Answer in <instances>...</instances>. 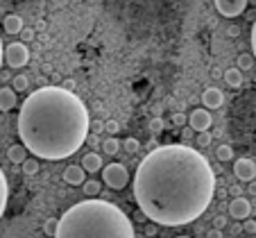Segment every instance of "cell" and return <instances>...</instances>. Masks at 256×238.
<instances>
[{
	"label": "cell",
	"mask_w": 256,
	"mask_h": 238,
	"mask_svg": "<svg viewBox=\"0 0 256 238\" xmlns=\"http://www.w3.org/2000/svg\"><path fill=\"white\" fill-rule=\"evenodd\" d=\"M5 62L10 68H23L25 64L30 62V48L23 44V41H14L5 48Z\"/></svg>",
	"instance_id": "5"
},
{
	"label": "cell",
	"mask_w": 256,
	"mask_h": 238,
	"mask_svg": "<svg viewBox=\"0 0 256 238\" xmlns=\"http://www.w3.org/2000/svg\"><path fill=\"white\" fill-rule=\"evenodd\" d=\"M44 232L48 234V236H54V232H57V218H48V220H46Z\"/></svg>",
	"instance_id": "27"
},
{
	"label": "cell",
	"mask_w": 256,
	"mask_h": 238,
	"mask_svg": "<svg viewBox=\"0 0 256 238\" xmlns=\"http://www.w3.org/2000/svg\"><path fill=\"white\" fill-rule=\"evenodd\" d=\"M211 138H213V136L208 134V130H204V132H198L195 143H198V148H208V146H211Z\"/></svg>",
	"instance_id": "23"
},
{
	"label": "cell",
	"mask_w": 256,
	"mask_h": 238,
	"mask_svg": "<svg viewBox=\"0 0 256 238\" xmlns=\"http://www.w3.org/2000/svg\"><path fill=\"white\" fill-rule=\"evenodd\" d=\"M242 229H245V234H256V220L245 218V224H242Z\"/></svg>",
	"instance_id": "29"
},
{
	"label": "cell",
	"mask_w": 256,
	"mask_h": 238,
	"mask_svg": "<svg viewBox=\"0 0 256 238\" xmlns=\"http://www.w3.org/2000/svg\"><path fill=\"white\" fill-rule=\"evenodd\" d=\"M52 238H136L134 222L114 202L86 198L57 220Z\"/></svg>",
	"instance_id": "3"
},
{
	"label": "cell",
	"mask_w": 256,
	"mask_h": 238,
	"mask_svg": "<svg viewBox=\"0 0 256 238\" xmlns=\"http://www.w3.org/2000/svg\"><path fill=\"white\" fill-rule=\"evenodd\" d=\"M148 127H150L152 134H161V132H164V127H166V122H164V118H152Z\"/></svg>",
	"instance_id": "26"
},
{
	"label": "cell",
	"mask_w": 256,
	"mask_h": 238,
	"mask_svg": "<svg viewBox=\"0 0 256 238\" xmlns=\"http://www.w3.org/2000/svg\"><path fill=\"white\" fill-rule=\"evenodd\" d=\"M2 28H5L7 34H20V30H23V18H20L18 14H10L2 20Z\"/></svg>",
	"instance_id": "13"
},
{
	"label": "cell",
	"mask_w": 256,
	"mask_h": 238,
	"mask_svg": "<svg viewBox=\"0 0 256 238\" xmlns=\"http://www.w3.org/2000/svg\"><path fill=\"white\" fill-rule=\"evenodd\" d=\"M254 66V54H240V57H238V68H240V70H250V68Z\"/></svg>",
	"instance_id": "24"
},
{
	"label": "cell",
	"mask_w": 256,
	"mask_h": 238,
	"mask_svg": "<svg viewBox=\"0 0 256 238\" xmlns=\"http://www.w3.org/2000/svg\"><path fill=\"white\" fill-rule=\"evenodd\" d=\"M252 54H254V62H256V20L252 25Z\"/></svg>",
	"instance_id": "30"
},
{
	"label": "cell",
	"mask_w": 256,
	"mask_h": 238,
	"mask_svg": "<svg viewBox=\"0 0 256 238\" xmlns=\"http://www.w3.org/2000/svg\"><path fill=\"white\" fill-rule=\"evenodd\" d=\"M216 172L208 159L184 143L159 146L143 156L134 175V200L154 224L184 227L208 209Z\"/></svg>",
	"instance_id": "1"
},
{
	"label": "cell",
	"mask_w": 256,
	"mask_h": 238,
	"mask_svg": "<svg viewBox=\"0 0 256 238\" xmlns=\"http://www.w3.org/2000/svg\"><path fill=\"white\" fill-rule=\"evenodd\" d=\"M213 224H216V229H222L224 224H227V218H224V216H218V218L213 220Z\"/></svg>",
	"instance_id": "32"
},
{
	"label": "cell",
	"mask_w": 256,
	"mask_h": 238,
	"mask_svg": "<svg viewBox=\"0 0 256 238\" xmlns=\"http://www.w3.org/2000/svg\"><path fill=\"white\" fill-rule=\"evenodd\" d=\"M64 180L70 186H82L84 182H86V170H84L82 166H68V168L64 170Z\"/></svg>",
	"instance_id": "11"
},
{
	"label": "cell",
	"mask_w": 256,
	"mask_h": 238,
	"mask_svg": "<svg viewBox=\"0 0 256 238\" xmlns=\"http://www.w3.org/2000/svg\"><path fill=\"white\" fill-rule=\"evenodd\" d=\"M12 88H14L16 93L25 91V88H28V78H25V75H16V78H12Z\"/></svg>",
	"instance_id": "25"
},
{
	"label": "cell",
	"mask_w": 256,
	"mask_h": 238,
	"mask_svg": "<svg viewBox=\"0 0 256 238\" xmlns=\"http://www.w3.org/2000/svg\"><path fill=\"white\" fill-rule=\"evenodd\" d=\"M174 238H190V236H174Z\"/></svg>",
	"instance_id": "39"
},
{
	"label": "cell",
	"mask_w": 256,
	"mask_h": 238,
	"mask_svg": "<svg viewBox=\"0 0 256 238\" xmlns=\"http://www.w3.org/2000/svg\"><path fill=\"white\" fill-rule=\"evenodd\" d=\"M120 148L127 152V154H136V152L140 150V141H138V138H132V136H130V138H125V141L120 143Z\"/></svg>",
	"instance_id": "19"
},
{
	"label": "cell",
	"mask_w": 256,
	"mask_h": 238,
	"mask_svg": "<svg viewBox=\"0 0 256 238\" xmlns=\"http://www.w3.org/2000/svg\"><path fill=\"white\" fill-rule=\"evenodd\" d=\"M102 152H104V154H109V156L118 154V152H120V141H118L116 136L104 138V141H102Z\"/></svg>",
	"instance_id": "18"
},
{
	"label": "cell",
	"mask_w": 256,
	"mask_h": 238,
	"mask_svg": "<svg viewBox=\"0 0 256 238\" xmlns=\"http://www.w3.org/2000/svg\"><path fill=\"white\" fill-rule=\"evenodd\" d=\"M206 238H222V229H216V227H213L211 232L206 234Z\"/></svg>",
	"instance_id": "33"
},
{
	"label": "cell",
	"mask_w": 256,
	"mask_h": 238,
	"mask_svg": "<svg viewBox=\"0 0 256 238\" xmlns=\"http://www.w3.org/2000/svg\"><path fill=\"white\" fill-rule=\"evenodd\" d=\"M25 156H28V148H25L23 143H18V146H12L10 150H7V159H10L12 164H23Z\"/></svg>",
	"instance_id": "17"
},
{
	"label": "cell",
	"mask_w": 256,
	"mask_h": 238,
	"mask_svg": "<svg viewBox=\"0 0 256 238\" xmlns=\"http://www.w3.org/2000/svg\"><path fill=\"white\" fill-rule=\"evenodd\" d=\"M216 10L224 18H236L247 10V0H213Z\"/></svg>",
	"instance_id": "6"
},
{
	"label": "cell",
	"mask_w": 256,
	"mask_h": 238,
	"mask_svg": "<svg viewBox=\"0 0 256 238\" xmlns=\"http://www.w3.org/2000/svg\"><path fill=\"white\" fill-rule=\"evenodd\" d=\"M20 34H23V39H25V41H30V39H32V36H34V32H32V30H25V28L20 30Z\"/></svg>",
	"instance_id": "34"
},
{
	"label": "cell",
	"mask_w": 256,
	"mask_h": 238,
	"mask_svg": "<svg viewBox=\"0 0 256 238\" xmlns=\"http://www.w3.org/2000/svg\"><path fill=\"white\" fill-rule=\"evenodd\" d=\"M145 232L150 234V236H154V234H156V224L154 222H152V224H145Z\"/></svg>",
	"instance_id": "35"
},
{
	"label": "cell",
	"mask_w": 256,
	"mask_h": 238,
	"mask_svg": "<svg viewBox=\"0 0 256 238\" xmlns=\"http://www.w3.org/2000/svg\"><path fill=\"white\" fill-rule=\"evenodd\" d=\"M234 175L240 182H252L256 177V164L252 159H247V156L236 159L234 161Z\"/></svg>",
	"instance_id": "7"
},
{
	"label": "cell",
	"mask_w": 256,
	"mask_h": 238,
	"mask_svg": "<svg viewBox=\"0 0 256 238\" xmlns=\"http://www.w3.org/2000/svg\"><path fill=\"white\" fill-rule=\"evenodd\" d=\"M118 130H120V125H118V120H106L104 122V132L109 136H114V134H118Z\"/></svg>",
	"instance_id": "28"
},
{
	"label": "cell",
	"mask_w": 256,
	"mask_h": 238,
	"mask_svg": "<svg viewBox=\"0 0 256 238\" xmlns=\"http://www.w3.org/2000/svg\"><path fill=\"white\" fill-rule=\"evenodd\" d=\"M184 122H186V116H184V114H174V116H172V125L182 127Z\"/></svg>",
	"instance_id": "31"
},
{
	"label": "cell",
	"mask_w": 256,
	"mask_h": 238,
	"mask_svg": "<svg viewBox=\"0 0 256 238\" xmlns=\"http://www.w3.org/2000/svg\"><path fill=\"white\" fill-rule=\"evenodd\" d=\"M84 195L86 198H98V193H100V182H96V180H91V182H84Z\"/></svg>",
	"instance_id": "20"
},
{
	"label": "cell",
	"mask_w": 256,
	"mask_h": 238,
	"mask_svg": "<svg viewBox=\"0 0 256 238\" xmlns=\"http://www.w3.org/2000/svg\"><path fill=\"white\" fill-rule=\"evenodd\" d=\"M224 82H227V86H232V88H240L242 86V70L238 66L227 68V70H224Z\"/></svg>",
	"instance_id": "15"
},
{
	"label": "cell",
	"mask_w": 256,
	"mask_h": 238,
	"mask_svg": "<svg viewBox=\"0 0 256 238\" xmlns=\"http://www.w3.org/2000/svg\"><path fill=\"white\" fill-rule=\"evenodd\" d=\"M7 202H10V184H7V177L2 172V168H0V218H2V214L7 209Z\"/></svg>",
	"instance_id": "16"
},
{
	"label": "cell",
	"mask_w": 256,
	"mask_h": 238,
	"mask_svg": "<svg viewBox=\"0 0 256 238\" xmlns=\"http://www.w3.org/2000/svg\"><path fill=\"white\" fill-rule=\"evenodd\" d=\"M102 180L109 188L114 190H122L130 182V172L122 164H109V166H102Z\"/></svg>",
	"instance_id": "4"
},
{
	"label": "cell",
	"mask_w": 256,
	"mask_h": 238,
	"mask_svg": "<svg viewBox=\"0 0 256 238\" xmlns=\"http://www.w3.org/2000/svg\"><path fill=\"white\" fill-rule=\"evenodd\" d=\"M20 166H23L25 175H36V172H39V161L36 159H28V156H25V161Z\"/></svg>",
	"instance_id": "22"
},
{
	"label": "cell",
	"mask_w": 256,
	"mask_h": 238,
	"mask_svg": "<svg viewBox=\"0 0 256 238\" xmlns=\"http://www.w3.org/2000/svg\"><path fill=\"white\" fill-rule=\"evenodd\" d=\"M211 122H213V118H211V112H208V109H195V112L188 116V125H190L193 132L208 130Z\"/></svg>",
	"instance_id": "8"
},
{
	"label": "cell",
	"mask_w": 256,
	"mask_h": 238,
	"mask_svg": "<svg viewBox=\"0 0 256 238\" xmlns=\"http://www.w3.org/2000/svg\"><path fill=\"white\" fill-rule=\"evenodd\" d=\"M252 214V204L247 198H234L232 202H229V216L236 220H245L250 218Z\"/></svg>",
	"instance_id": "9"
},
{
	"label": "cell",
	"mask_w": 256,
	"mask_h": 238,
	"mask_svg": "<svg viewBox=\"0 0 256 238\" xmlns=\"http://www.w3.org/2000/svg\"><path fill=\"white\" fill-rule=\"evenodd\" d=\"M16 127L28 152L46 161H62L84 146L91 118L82 98L70 88L41 86L20 104Z\"/></svg>",
	"instance_id": "2"
},
{
	"label": "cell",
	"mask_w": 256,
	"mask_h": 238,
	"mask_svg": "<svg viewBox=\"0 0 256 238\" xmlns=\"http://www.w3.org/2000/svg\"><path fill=\"white\" fill-rule=\"evenodd\" d=\"M238 34H240V30L238 28H229V36H238Z\"/></svg>",
	"instance_id": "37"
},
{
	"label": "cell",
	"mask_w": 256,
	"mask_h": 238,
	"mask_svg": "<svg viewBox=\"0 0 256 238\" xmlns=\"http://www.w3.org/2000/svg\"><path fill=\"white\" fill-rule=\"evenodd\" d=\"M93 132H104V122L96 120V122H93Z\"/></svg>",
	"instance_id": "36"
},
{
	"label": "cell",
	"mask_w": 256,
	"mask_h": 238,
	"mask_svg": "<svg viewBox=\"0 0 256 238\" xmlns=\"http://www.w3.org/2000/svg\"><path fill=\"white\" fill-rule=\"evenodd\" d=\"M216 156H218V161H232L234 159V150H232V146H218V150H216Z\"/></svg>",
	"instance_id": "21"
},
{
	"label": "cell",
	"mask_w": 256,
	"mask_h": 238,
	"mask_svg": "<svg viewBox=\"0 0 256 238\" xmlns=\"http://www.w3.org/2000/svg\"><path fill=\"white\" fill-rule=\"evenodd\" d=\"M202 104L206 109H220L224 104V93L218 86H208L206 91L202 93Z\"/></svg>",
	"instance_id": "10"
},
{
	"label": "cell",
	"mask_w": 256,
	"mask_h": 238,
	"mask_svg": "<svg viewBox=\"0 0 256 238\" xmlns=\"http://www.w3.org/2000/svg\"><path fill=\"white\" fill-rule=\"evenodd\" d=\"M156 238H161V236H156Z\"/></svg>",
	"instance_id": "40"
},
{
	"label": "cell",
	"mask_w": 256,
	"mask_h": 238,
	"mask_svg": "<svg viewBox=\"0 0 256 238\" xmlns=\"http://www.w3.org/2000/svg\"><path fill=\"white\" fill-rule=\"evenodd\" d=\"M82 168L86 170V172H98V170H102V156L96 154V152H88V154H84Z\"/></svg>",
	"instance_id": "14"
},
{
	"label": "cell",
	"mask_w": 256,
	"mask_h": 238,
	"mask_svg": "<svg viewBox=\"0 0 256 238\" xmlns=\"http://www.w3.org/2000/svg\"><path fill=\"white\" fill-rule=\"evenodd\" d=\"M16 107V91L12 86L0 88V112H12Z\"/></svg>",
	"instance_id": "12"
},
{
	"label": "cell",
	"mask_w": 256,
	"mask_h": 238,
	"mask_svg": "<svg viewBox=\"0 0 256 238\" xmlns=\"http://www.w3.org/2000/svg\"><path fill=\"white\" fill-rule=\"evenodd\" d=\"M2 54H5V50H2V41H0V68H2Z\"/></svg>",
	"instance_id": "38"
}]
</instances>
